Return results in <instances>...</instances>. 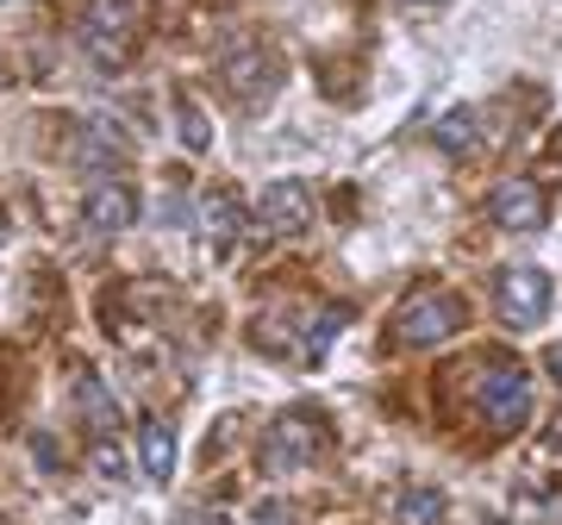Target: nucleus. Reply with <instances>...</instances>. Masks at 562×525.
<instances>
[{"mask_svg": "<svg viewBox=\"0 0 562 525\" xmlns=\"http://www.w3.org/2000/svg\"><path fill=\"white\" fill-rule=\"evenodd\" d=\"M319 450H325V420L313 406H288V413L269 425L257 463H262V476H294V469H306Z\"/></svg>", "mask_w": 562, "mask_h": 525, "instance_id": "obj_1", "label": "nucleus"}, {"mask_svg": "<svg viewBox=\"0 0 562 525\" xmlns=\"http://www.w3.org/2000/svg\"><path fill=\"white\" fill-rule=\"evenodd\" d=\"M457 332H462V301L443 294V288H419V294L394 313V338L413 344V350H431V344L457 338Z\"/></svg>", "mask_w": 562, "mask_h": 525, "instance_id": "obj_2", "label": "nucleus"}, {"mask_svg": "<svg viewBox=\"0 0 562 525\" xmlns=\"http://www.w3.org/2000/svg\"><path fill=\"white\" fill-rule=\"evenodd\" d=\"M475 406H482V420L494 425V432L525 425V413H531V376H525L519 364H487L482 376H475Z\"/></svg>", "mask_w": 562, "mask_h": 525, "instance_id": "obj_3", "label": "nucleus"}, {"mask_svg": "<svg viewBox=\"0 0 562 525\" xmlns=\"http://www.w3.org/2000/svg\"><path fill=\"white\" fill-rule=\"evenodd\" d=\"M494 306H501V320L513 325V332L543 325V313H550V276H543L538 262H513V269H501Z\"/></svg>", "mask_w": 562, "mask_h": 525, "instance_id": "obj_4", "label": "nucleus"}, {"mask_svg": "<svg viewBox=\"0 0 562 525\" xmlns=\"http://www.w3.org/2000/svg\"><path fill=\"white\" fill-rule=\"evenodd\" d=\"M132 38H138V13H132L125 0H94V13H88V32H81L88 57L106 63V69H120V63L132 57Z\"/></svg>", "mask_w": 562, "mask_h": 525, "instance_id": "obj_5", "label": "nucleus"}, {"mask_svg": "<svg viewBox=\"0 0 562 525\" xmlns=\"http://www.w3.org/2000/svg\"><path fill=\"white\" fill-rule=\"evenodd\" d=\"M487 213H494V225H506V232H538L550 201H543V188L531 182V176H506V182L494 188Z\"/></svg>", "mask_w": 562, "mask_h": 525, "instance_id": "obj_6", "label": "nucleus"}, {"mask_svg": "<svg viewBox=\"0 0 562 525\" xmlns=\"http://www.w3.org/2000/svg\"><path fill=\"white\" fill-rule=\"evenodd\" d=\"M225 94H232V101L238 107H250V113H257L262 101H269V94H276L281 88V76H276V63L262 57V51H244V57H225Z\"/></svg>", "mask_w": 562, "mask_h": 525, "instance_id": "obj_7", "label": "nucleus"}, {"mask_svg": "<svg viewBox=\"0 0 562 525\" xmlns=\"http://www.w3.org/2000/svg\"><path fill=\"white\" fill-rule=\"evenodd\" d=\"M125 150L132 144L113 132V120H88V125H76V144H69V157L81 163V169H94V176H113L125 163Z\"/></svg>", "mask_w": 562, "mask_h": 525, "instance_id": "obj_8", "label": "nucleus"}, {"mask_svg": "<svg viewBox=\"0 0 562 525\" xmlns=\"http://www.w3.org/2000/svg\"><path fill=\"white\" fill-rule=\"evenodd\" d=\"M257 213L269 232H306L313 225V194H306V182H269Z\"/></svg>", "mask_w": 562, "mask_h": 525, "instance_id": "obj_9", "label": "nucleus"}, {"mask_svg": "<svg viewBox=\"0 0 562 525\" xmlns=\"http://www.w3.org/2000/svg\"><path fill=\"white\" fill-rule=\"evenodd\" d=\"M81 213H88V225H94V232H125V225L138 220V194H132L125 182H94Z\"/></svg>", "mask_w": 562, "mask_h": 525, "instance_id": "obj_10", "label": "nucleus"}, {"mask_svg": "<svg viewBox=\"0 0 562 525\" xmlns=\"http://www.w3.org/2000/svg\"><path fill=\"white\" fill-rule=\"evenodd\" d=\"M138 463H144L150 482H169V476H176V432H169L162 420L138 425Z\"/></svg>", "mask_w": 562, "mask_h": 525, "instance_id": "obj_11", "label": "nucleus"}, {"mask_svg": "<svg viewBox=\"0 0 562 525\" xmlns=\"http://www.w3.org/2000/svg\"><path fill=\"white\" fill-rule=\"evenodd\" d=\"M201 225H206V238H213V244L225 250V244H232V238L244 232V206L232 201V194H206V206H201Z\"/></svg>", "mask_w": 562, "mask_h": 525, "instance_id": "obj_12", "label": "nucleus"}, {"mask_svg": "<svg viewBox=\"0 0 562 525\" xmlns=\"http://www.w3.org/2000/svg\"><path fill=\"white\" fill-rule=\"evenodd\" d=\"M475 138H482L475 107H450V113L438 120V150H450V157H469V150H475Z\"/></svg>", "mask_w": 562, "mask_h": 525, "instance_id": "obj_13", "label": "nucleus"}, {"mask_svg": "<svg viewBox=\"0 0 562 525\" xmlns=\"http://www.w3.org/2000/svg\"><path fill=\"white\" fill-rule=\"evenodd\" d=\"M76 406L88 413V420H94V432H101V438H113V425H120V406H113V394L101 388V376H81V382H76Z\"/></svg>", "mask_w": 562, "mask_h": 525, "instance_id": "obj_14", "label": "nucleus"}, {"mask_svg": "<svg viewBox=\"0 0 562 525\" xmlns=\"http://www.w3.org/2000/svg\"><path fill=\"white\" fill-rule=\"evenodd\" d=\"M443 520V494L438 488H406L394 501V525H438Z\"/></svg>", "mask_w": 562, "mask_h": 525, "instance_id": "obj_15", "label": "nucleus"}, {"mask_svg": "<svg viewBox=\"0 0 562 525\" xmlns=\"http://www.w3.org/2000/svg\"><path fill=\"white\" fill-rule=\"evenodd\" d=\"M176 132H181V144H188V150H206V144H213V132H206V113H201L194 101H181Z\"/></svg>", "mask_w": 562, "mask_h": 525, "instance_id": "obj_16", "label": "nucleus"}, {"mask_svg": "<svg viewBox=\"0 0 562 525\" xmlns=\"http://www.w3.org/2000/svg\"><path fill=\"white\" fill-rule=\"evenodd\" d=\"M88 463H94V476H106V482H125V450L113 445V438H94V445H88Z\"/></svg>", "mask_w": 562, "mask_h": 525, "instance_id": "obj_17", "label": "nucleus"}, {"mask_svg": "<svg viewBox=\"0 0 562 525\" xmlns=\"http://www.w3.org/2000/svg\"><path fill=\"white\" fill-rule=\"evenodd\" d=\"M250 525H294V513H288V506H262Z\"/></svg>", "mask_w": 562, "mask_h": 525, "instance_id": "obj_18", "label": "nucleus"}, {"mask_svg": "<svg viewBox=\"0 0 562 525\" xmlns=\"http://www.w3.org/2000/svg\"><path fill=\"white\" fill-rule=\"evenodd\" d=\"M176 525H213V506H188V513H176Z\"/></svg>", "mask_w": 562, "mask_h": 525, "instance_id": "obj_19", "label": "nucleus"}, {"mask_svg": "<svg viewBox=\"0 0 562 525\" xmlns=\"http://www.w3.org/2000/svg\"><path fill=\"white\" fill-rule=\"evenodd\" d=\"M32 457H38L44 469H57V445H50V438H38V445H32Z\"/></svg>", "mask_w": 562, "mask_h": 525, "instance_id": "obj_20", "label": "nucleus"}, {"mask_svg": "<svg viewBox=\"0 0 562 525\" xmlns=\"http://www.w3.org/2000/svg\"><path fill=\"white\" fill-rule=\"evenodd\" d=\"M543 369H550V376H557V388H562V344H550V350H543Z\"/></svg>", "mask_w": 562, "mask_h": 525, "instance_id": "obj_21", "label": "nucleus"}, {"mask_svg": "<svg viewBox=\"0 0 562 525\" xmlns=\"http://www.w3.org/2000/svg\"><path fill=\"white\" fill-rule=\"evenodd\" d=\"M413 7H438V0H413Z\"/></svg>", "mask_w": 562, "mask_h": 525, "instance_id": "obj_22", "label": "nucleus"}]
</instances>
